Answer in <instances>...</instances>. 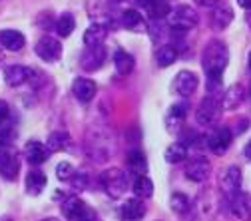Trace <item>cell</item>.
I'll list each match as a JSON object with an SVG mask.
<instances>
[{
  "label": "cell",
  "instance_id": "7",
  "mask_svg": "<svg viewBox=\"0 0 251 221\" xmlns=\"http://www.w3.org/2000/svg\"><path fill=\"white\" fill-rule=\"evenodd\" d=\"M36 78V72L28 66H22V64H12V66H6L4 68V80L10 88H18V86H24L28 82H32Z\"/></svg>",
  "mask_w": 251,
  "mask_h": 221
},
{
  "label": "cell",
  "instance_id": "14",
  "mask_svg": "<svg viewBox=\"0 0 251 221\" xmlns=\"http://www.w3.org/2000/svg\"><path fill=\"white\" fill-rule=\"evenodd\" d=\"M144 215H146V205L140 197L128 199L120 209V219L122 221H142Z\"/></svg>",
  "mask_w": 251,
  "mask_h": 221
},
{
  "label": "cell",
  "instance_id": "33",
  "mask_svg": "<svg viewBox=\"0 0 251 221\" xmlns=\"http://www.w3.org/2000/svg\"><path fill=\"white\" fill-rule=\"evenodd\" d=\"M185 114H187V104H185V102L174 104V106L170 108V112H168V118H166L168 125H170V128H177V125L183 122Z\"/></svg>",
  "mask_w": 251,
  "mask_h": 221
},
{
  "label": "cell",
  "instance_id": "34",
  "mask_svg": "<svg viewBox=\"0 0 251 221\" xmlns=\"http://www.w3.org/2000/svg\"><path fill=\"white\" fill-rule=\"evenodd\" d=\"M56 175H58L60 181H72V177L76 175V170H74L72 164L62 162V164H58V168H56Z\"/></svg>",
  "mask_w": 251,
  "mask_h": 221
},
{
  "label": "cell",
  "instance_id": "25",
  "mask_svg": "<svg viewBox=\"0 0 251 221\" xmlns=\"http://www.w3.org/2000/svg\"><path fill=\"white\" fill-rule=\"evenodd\" d=\"M243 98H245V90H243V86L233 84L231 88H227V92L224 94V98H222L224 110H235L237 106H241Z\"/></svg>",
  "mask_w": 251,
  "mask_h": 221
},
{
  "label": "cell",
  "instance_id": "30",
  "mask_svg": "<svg viewBox=\"0 0 251 221\" xmlns=\"http://www.w3.org/2000/svg\"><path fill=\"white\" fill-rule=\"evenodd\" d=\"M134 194L140 199H150L153 196V181L148 175H140L134 179Z\"/></svg>",
  "mask_w": 251,
  "mask_h": 221
},
{
  "label": "cell",
  "instance_id": "22",
  "mask_svg": "<svg viewBox=\"0 0 251 221\" xmlns=\"http://www.w3.org/2000/svg\"><path fill=\"white\" fill-rule=\"evenodd\" d=\"M104 60H106V50L104 46H98V48H88L82 56V66L86 70H98L102 64H104Z\"/></svg>",
  "mask_w": 251,
  "mask_h": 221
},
{
  "label": "cell",
  "instance_id": "15",
  "mask_svg": "<svg viewBox=\"0 0 251 221\" xmlns=\"http://www.w3.org/2000/svg\"><path fill=\"white\" fill-rule=\"evenodd\" d=\"M222 189L227 197L235 196L239 189H241V170L237 166H231L224 172V177H222Z\"/></svg>",
  "mask_w": 251,
  "mask_h": 221
},
{
  "label": "cell",
  "instance_id": "46",
  "mask_svg": "<svg viewBox=\"0 0 251 221\" xmlns=\"http://www.w3.org/2000/svg\"><path fill=\"white\" fill-rule=\"evenodd\" d=\"M247 60H249V68H251V50H249V58Z\"/></svg>",
  "mask_w": 251,
  "mask_h": 221
},
{
  "label": "cell",
  "instance_id": "20",
  "mask_svg": "<svg viewBox=\"0 0 251 221\" xmlns=\"http://www.w3.org/2000/svg\"><path fill=\"white\" fill-rule=\"evenodd\" d=\"M48 155H50V149L40 144V142H34V140H30L26 144V160L32 164V166H40L48 160Z\"/></svg>",
  "mask_w": 251,
  "mask_h": 221
},
{
  "label": "cell",
  "instance_id": "39",
  "mask_svg": "<svg viewBox=\"0 0 251 221\" xmlns=\"http://www.w3.org/2000/svg\"><path fill=\"white\" fill-rule=\"evenodd\" d=\"M237 4L245 10H251V0H237Z\"/></svg>",
  "mask_w": 251,
  "mask_h": 221
},
{
  "label": "cell",
  "instance_id": "40",
  "mask_svg": "<svg viewBox=\"0 0 251 221\" xmlns=\"http://www.w3.org/2000/svg\"><path fill=\"white\" fill-rule=\"evenodd\" d=\"M243 155L247 157V160H251V140L247 142V146H245V149H243Z\"/></svg>",
  "mask_w": 251,
  "mask_h": 221
},
{
  "label": "cell",
  "instance_id": "26",
  "mask_svg": "<svg viewBox=\"0 0 251 221\" xmlns=\"http://www.w3.org/2000/svg\"><path fill=\"white\" fill-rule=\"evenodd\" d=\"M46 187V175L40 170H32L26 175V192L30 196H40Z\"/></svg>",
  "mask_w": 251,
  "mask_h": 221
},
{
  "label": "cell",
  "instance_id": "16",
  "mask_svg": "<svg viewBox=\"0 0 251 221\" xmlns=\"http://www.w3.org/2000/svg\"><path fill=\"white\" fill-rule=\"evenodd\" d=\"M106 36H108V28L100 22L96 24H90L84 32V44L86 48H98V46H104L106 42Z\"/></svg>",
  "mask_w": 251,
  "mask_h": 221
},
{
  "label": "cell",
  "instance_id": "28",
  "mask_svg": "<svg viewBox=\"0 0 251 221\" xmlns=\"http://www.w3.org/2000/svg\"><path fill=\"white\" fill-rule=\"evenodd\" d=\"M56 34L62 36V38H68L72 32H74V28H76V18L70 14V12H64L60 18H56Z\"/></svg>",
  "mask_w": 251,
  "mask_h": 221
},
{
  "label": "cell",
  "instance_id": "19",
  "mask_svg": "<svg viewBox=\"0 0 251 221\" xmlns=\"http://www.w3.org/2000/svg\"><path fill=\"white\" fill-rule=\"evenodd\" d=\"M144 10L151 20H164L170 16L172 6L168 0H144Z\"/></svg>",
  "mask_w": 251,
  "mask_h": 221
},
{
  "label": "cell",
  "instance_id": "10",
  "mask_svg": "<svg viewBox=\"0 0 251 221\" xmlns=\"http://www.w3.org/2000/svg\"><path fill=\"white\" fill-rule=\"evenodd\" d=\"M198 84H200V80H198V76H196L194 72L181 70V72H177V76L174 78V92L179 94L181 98H190L192 94H196Z\"/></svg>",
  "mask_w": 251,
  "mask_h": 221
},
{
  "label": "cell",
  "instance_id": "21",
  "mask_svg": "<svg viewBox=\"0 0 251 221\" xmlns=\"http://www.w3.org/2000/svg\"><path fill=\"white\" fill-rule=\"evenodd\" d=\"M231 20H233V10L229 6H224V4L222 6H215L213 12H211V16H209V24H211L213 30L227 28L231 24Z\"/></svg>",
  "mask_w": 251,
  "mask_h": 221
},
{
  "label": "cell",
  "instance_id": "9",
  "mask_svg": "<svg viewBox=\"0 0 251 221\" xmlns=\"http://www.w3.org/2000/svg\"><path fill=\"white\" fill-rule=\"evenodd\" d=\"M20 172V160L18 155L8 149V147H0V175L6 181H14Z\"/></svg>",
  "mask_w": 251,
  "mask_h": 221
},
{
  "label": "cell",
  "instance_id": "45",
  "mask_svg": "<svg viewBox=\"0 0 251 221\" xmlns=\"http://www.w3.org/2000/svg\"><path fill=\"white\" fill-rule=\"evenodd\" d=\"M42 221H58L56 217H46V219H42Z\"/></svg>",
  "mask_w": 251,
  "mask_h": 221
},
{
  "label": "cell",
  "instance_id": "6",
  "mask_svg": "<svg viewBox=\"0 0 251 221\" xmlns=\"http://www.w3.org/2000/svg\"><path fill=\"white\" fill-rule=\"evenodd\" d=\"M231 140H233L231 130L226 128V125H222V128H215V130L207 136L205 144H207V147H209L211 153H215V155H224V153L229 149Z\"/></svg>",
  "mask_w": 251,
  "mask_h": 221
},
{
  "label": "cell",
  "instance_id": "29",
  "mask_svg": "<svg viewBox=\"0 0 251 221\" xmlns=\"http://www.w3.org/2000/svg\"><path fill=\"white\" fill-rule=\"evenodd\" d=\"M176 60H177V48L174 44H166V46L158 48V52H155V62H158L160 68L172 66Z\"/></svg>",
  "mask_w": 251,
  "mask_h": 221
},
{
  "label": "cell",
  "instance_id": "31",
  "mask_svg": "<svg viewBox=\"0 0 251 221\" xmlns=\"http://www.w3.org/2000/svg\"><path fill=\"white\" fill-rule=\"evenodd\" d=\"M170 207L174 209V213L185 215V213L192 211V201H190V197H187L185 194L176 192V194H172V197H170Z\"/></svg>",
  "mask_w": 251,
  "mask_h": 221
},
{
  "label": "cell",
  "instance_id": "37",
  "mask_svg": "<svg viewBox=\"0 0 251 221\" xmlns=\"http://www.w3.org/2000/svg\"><path fill=\"white\" fill-rule=\"evenodd\" d=\"M70 183H74L78 189H82V187H86V185H88V179H86V175H84V173L76 172V175L72 177V181H70Z\"/></svg>",
  "mask_w": 251,
  "mask_h": 221
},
{
  "label": "cell",
  "instance_id": "36",
  "mask_svg": "<svg viewBox=\"0 0 251 221\" xmlns=\"http://www.w3.org/2000/svg\"><path fill=\"white\" fill-rule=\"evenodd\" d=\"M8 118H10V108H8V104L4 100H0V130L4 128V123L8 122Z\"/></svg>",
  "mask_w": 251,
  "mask_h": 221
},
{
  "label": "cell",
  "instance_id": "24",
  "mask_svg": "<svg viewBox=\"0 0 251 221\" xmlns=\"http://www.w3.org/2000/svg\"><path fill=\"white\" fill-rule=\"evenodd\" d=\"M128 168L132 172L134 177H140V175H148V160L144 151L140 149H132L128 153Z\"/></svg>",
  "mask_w": 251,
  "mask_h": 221
},
{
  "label": "cell",
  "instance_id": "8",
  "mask_svg": "<svg viewBox=\"0 0 251 221\" xmlns=\"http://www.w3.org/2000/svg\"><path fill=\"white\" fill-rule=\"evenodd\" d=\"M34 52H36V56L42 58L44 62H56V60H60V56H62V44H60V40L54 38V36H42V38L36 42Z\"/></svg>",
  "mask_w": 251,
  "mask_h": 221
},
{
  "label": "cell",
  "instance_id": "44",
  "mask_svg": "<svg viewBox=\"0 0 251 221\" xmlns=\"http://www.w3.org/2000/svg\"><path fill=\"white\" fill-rule=\"evenodd\" d=\"M0 221H12V217H8V215L6 217H0Z\"/></svg>",
  "mask_w": 251,
  "mask_h": 221
},
{
  "label": "cell",
  "instance_id": "11",
  "mask_svg": "<svg viewBox=\"0 0 251 221\" xmlns=\"http://www.w3.org/2000/svg\"><path fill=\"white\" fill-rule=\"evenodd\" d=\"M211 173V166L205 157H194L185 164V177L192 179V181H205Z\"/></svg>",
  "mask_w": 251,
  "mask_h": 221
},
{
  "label": "cell",
  "instance_id": "27",
  "mask_svg": "<svg viewBox=\"0 0 251 221\" xmlns=\"http://www.w3.org/2000/svg\"><path fill=\"white\" fill-rule=\"evenodd\" d=\"M70 144H72V138L68 136V132L58 130V132H52V134L48 136L46 147L50 149V153H54V151H64V149H68Z\"/></svg>",
  "mask_w": 251,
  "mask_h": 221
},
{
  "label": "cell",
  "instance_id": "35",
  "mask_svg": "<svg viewBox=\"0 0 251 221\" xmlns=\"http://www.w3.org/2000/svg\"><path fill=\"white\" fill-rule=\"evenodd\" d=\"M14 140V128H2L0 130V147H8Z\"/></svg>",
  "mask_w": 251,
  "mask_h": 221
},
{
  "label": "cell",
  "instance_id": "43",
  "mask_svg": "<svg viewBox=\"0 0 251 221\" xmlns=\"http://www.w3.org/2000/svg\"><path fill=\"white\" fill-rule=\"evenodd\" d=\"M247 26H249V28H251V12H249V14H247Z\"/></svg>",
  "mask_w": 251,
  "mask_h": 221
},
{
  "label": "cell",
  "instance_id": "12",
  "mask_svg": "<svg viewBox=\"0 0 251 221\" xmlns=\"http://www.w3.org/2000/svg\"><path fill=\"white\" fill-rule=\"evenodd\" d=\"M229 207H231V213L243 221L251 219V196L245 194V192H239L235 196L229 197Z\"/></svg>",
  "mask_w": 251,
  "mask_h": 221
},
{
  "label": "cell",
  "instance_id": "23",
  "mask_svg": "<svg viewBox=\"0 0 251 221\" xmlns=\"http://www.w3.org/2000/svg\"><path fill=\"white\" fill-rule=\"evenodd\" d=\"M134 64H136V60H134L132 54H128L126 50H120V48L116 50V54H114V68H116V72H118L120 76L132 74Z\"/></svg>",
  "mask_w": 251,
  "mask_h": 221
},
{
  "label": "cell",
  "instance_id": "32",
  "mask_svg": "<svg viewBox=\"0 0 251 221\" xmlns=\"http://www.w3.org/2000/svg\"><path fill=\"white\" fill-rule=\"evenodd\" d=\"M164 157H166L168 164H179V162H183L185 157H187V147H185V144H179V142H177V144L168 146Z\"/></svg>",
  "mask_w": 251,
  "mask_h": 221
},
{
  "label": "cell",
  "instance_id": "42",
  "mask_svg": "<svg viewBox=\"0 0 251 221\" xmlns=\"http://www.w3.org/2000/svg\"><path fill=\"white\" fill-rule=\"evenodd\" d=\"M2 62H4V52L0 50V64H2Z\"/></svg>",
  "mask_w": 251,
  "mask_h": 221
},
{
  "label": "cell",
  "instance_id": "5",
  "mask_svg": "<svg viewBox=\"0 0 251 221\" xmlns=\"http://www.w3.org/2000/svg\"><path fill=\"white\" fill-rule=\"evenodd\" d=\"M168 24L172 30H181V32H187L198 24V12L192 6H177L170 12L168 16Z\"/></svg>",
  "mask_w": 251,
  "mask_h": 221
},
{
  "label": "cell",
  "instance_id": "17",
  "mask_svg": "<svg viewBox=\"0 0 251 221\" xmlns=\"http://www.w3.org/2000/svg\"><path fill=\"white\" fill-rule=\"evenodd\" d=\"M26 44V38L18 30H0V46L10 52H20Z\"/></svg>",
  "mask_w": 251,
  "mask_h": 221
},
{
  "label": "cell",
  "instance_id": "1",
  "mask_svg": "<svg viewBox=\"0 0 251 221\" xmlns=\"http://www.w3.org/2000/svg\"><path fill=\"white\" fill-rule=\"evenodd\" d=\"M227 62H229V52L222 40H211L205 46L201 56V66L207 76V90L211 94H215L222 88V76L227 68Z\"/></svg>",
  "mask_w": 251,
  "mask_h": 221
},
{
  "label": "cell",
  "instance_id": "2",
  "mask_svg": "<svg viewBox=\"0 0 251 221\" xmlns=\"http://www.w3.org/2000/svg\"><path fill=\"white\" fill-rule=\"evenodd\" d=\"M100 185L110 197H122L130 187V179L126 172L118 168H110L100 173Z\"/></svg>",
  "mask_w": 251,
  "mask_h": 221
},
{
  "label": "cell",
  "instance_id": "47",
  "mask_svg": "<svg viewBox=\"0 0 251 221\" xmlns=\"http://www.w3.org/2000/svg\"><path fill=\"white\" fill-rule=\"evenodd\" d=\"M249 94H251V86H249Z\"/></svg>",
  "mask_w": 251,
  "mask_h": 221
},
{
  "label": "cell",
  "instance_id": "4",
  "mask_svg": "<svg viewBox=\"0 0 251 221\" xmlns=\"http://www.w3.org/2000/svg\"><path fill=\"white\" fill-rule=\"evenodd\" d=\"M222 110H224V104H222V98L215 96V94H209L205 96L196 112V118L201 125H213L219 116H222Z\"/></svg>",
  "mask_w": 251,
  "mask_h": 221
},
{
  "label": "cell",
  "instance_id": "3",
  "mask_svg": "<svg viewBox=\"0 0 251 221\" xmlns=\"http://www.w3.org/2000/svg\"><path fill=\"white\" fill-rule=\"evenodd\" d=\"M62 213L68 221H102L98 213L94 211L88 203H84L80 197H68L62 205Z\"/></svg>",
  "mask_w": 251,
  "mask_h": 221
},
{
  "label": "cell",
  "instance_id": "38",
  "mask_svg": "<svg viewBox=\"0 0 251 221\" xmlns=\"http://www.w3.org/2000/svg\"><path fill=\"white\" fill-rule=\"evenodd\" d=\"M198 6H203V8H215V6H222V0H194Z\"/></svg>",
  "mask_w": 251,
  "mask_h": 221
},
{
  "label": "cell",
  "instance_id": "41",
  "mask_svg": "<svg viewBox=\"0 0 251 221\" xmlns=\"http://www.w3.org/2000/svg\"><path fill=\"white\" fill-rule=\"evenodd\" d=\"M106 2H110V4H120L122 0H106Z\"/></svg>",
  "mask_w": 251,
  "mask_h": 221
},
{
  "label": "cell",
  "instance_id": "18",
  "mask_svg": "<svg viewBox=\"0 0 251 221\" xmlns=\"http://www.w3.org/2000/svg\"><path fill=\"white\" fill-rule=\"evenodd\" d=\"M120 20H122V26H124L126 30H132V32H146V30H148L146 18H144L138 10H134V8L124 10V14H122Z\"/></svg>",
  "mask_w": 251,
  "mask_h": 221
},
{
  "label": "cell",
  "instance_id": "13",
  "mask_svg": "<svg viewBox=\"0 0 251 221\" xmlns=\"http://www.w3.org/2000/svg\"><path fill=\"white\" fill-rule=\"evenodd\" d=\"M72 92L78 102L82 104H90L96 96V84H94L90 78H76L72 84Z\"/></svg>",
  "mask_w": 251,
  "mask_h": 221
}]
</instances>
